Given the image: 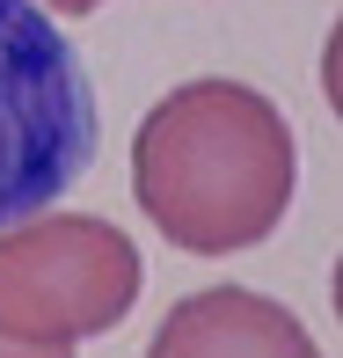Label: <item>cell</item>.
Here are the masks:
<instances>
[{
    "mask_svg": "<svg viewBox=\"0 0 343 358\" xmlns=\"http://www.w3.org/2000/svg\"><path fill=\"white\" fill-rule=\"evenodd\" d=\"M300 183L285 110L249 80H183L132 132V198L183 256H234L277 234Z\"/></svg>",
    "mask_w": 343,
    "mask_h": 358,
    "instance_id": "6da1fadb",
    "label": "cell"
},
{
    "mask_svg": "<svg viewBox=\"0 0 343 358\" xmlns=\"http://www.w3.org/2000/svg\"><path fill=\"white\" fill-rule=\"evenodd\" d=\"M103 117L80 52L37 0H0V227L52 213L95 169Z\"/></svg>",
    "mask_w": 343,
    "mask_h": 358,
    "instance_id": "7a4b0ae2",
    "label": "cell"
},
{
    "mask_svg": "<svg viewBox=\"0 0 343 358\" xmlns=\"http://www.w3.org/2000/svg\"><path fill=\"white\" fill-rule=\"evenodd\" d=\"M139 249L95 213H37L0 227V336L80 344L132 315Z\"/></svg>",
    "mask_w": 343,
    "mask_h": 358,
    "instance_id": "3957f363",
    "label": "cell"
},
{
    "mask_svg": "<svg viewBox=\"0 0 343 358\" xmlns=\"http://www.w3.org/2000/svg\"><path fill=\"white\" fill-rule=\"evenodd\" d=\"M146 358H321L307 322L292 307H277L270 292L249 285H212V292H183L161 315Z\"/></svg>",
    "mask_w": 343,
    "mask_h": 358,
    "instance_id": "277c9868",
    "label": "cell"
},
{
    "mask_svg": "<svg viewBox=\"0 0 343 358\" xmlns=\"http://www.w3.org/2000/svg\"><path fill=\"white\" fill-rule=\"evenodd\" d=\"M0 358H73V344H15V336H0Z\"/></svg>",
    "mask_w": 343,
    "mask_h": 358,
    "instance_id": "5b68a950",
    "label": "cell"
},
{
    "mask_svg": "<svg viewBox=\"0 0 343 358\" xmlns=\"http://www.w3.org/2000/svg\"><path fill=\"white\" fill-rule=\"evenodd\" d=\"M37 8H59V15H95V8H110V0H37Z\"/></svg>",
    "mask_w": 343,
    "mask_h": 358,
    "instance_id": "8992f818",
    "label": "cell"
}]
</instances>
